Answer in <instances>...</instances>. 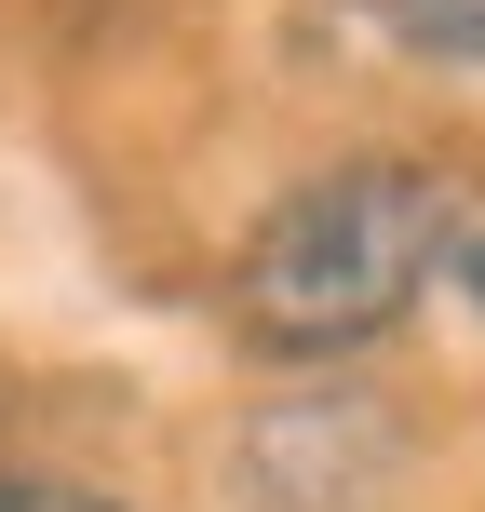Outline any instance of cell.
<instances>
[{
  "label": "cell",
  "mask_w": 485,
  "mask_h": 512,
  "mask_svg": "<svg viewBox=\"0 0 485 512\" xmlns=\"http://www.w3.org/2000/svg\"><path fill=\"white\" fill-rule=\"evenodd\" d=\"M432 256H445V189L418 162H337L256 216L230 270V337L270 364H337L432 283Z\"/></svg>",
  "instance_id": "1"
},
{
  "label": "cell",
  "mask_w": 485,
  "mask_h": 512,
  "mask_svg": "<svg viewBox=\"0 0 485 512\" xmlns=\"http://www.w3.org/2000/svg\"><path fill=\"white\" fill-rule=\"evenodd\" d=\"M243 472L283 512H364V486L391 472V418L378 405H283V418H256Z\"/></svg>",
  "instance_id": "2"
},
{
  "label": "cell",
  "mask_w": 485,
  "mask_h": 512,
  "mask_svg": "<svg viewBox=\"0 0 485 512\" xmlns=\"http://www.w3.org/2000/svg\"><path fill=\"white\" fill-rule=\"evenodd\" d=\"M364 14L432 68H485V0H364Z\"/></svg>",
  "instance_id": "3"
},
{
  "label": "cell",
  "mask_w": 485,
  "mask_h": 512,
  "mask_svg": "<svg viewBox=\"0 0 485 512\" xmlns=\"http://www.w3.org/2000/svg\"><path fill=\"white\" fill-rule=\"evenodd\" d=\"M0 512H122V499H95V486H0Z\"/></svg>",
  "instance_id": "4"
},
{
  "label": "cell",
  "mask_w": 485,
  "mask_h": 512,
  "mask_svg": "<svg viewBox=\"0 0 485 512\" xmlns=\"http://www.w3.org/2000/svg\"><path fill=\"white\" fill-rule=\"evenodd\" d=\"M459 283H472V297H485V243H459Z\"/></svg>",
  "instance_id": "5"
}]
</instances>
